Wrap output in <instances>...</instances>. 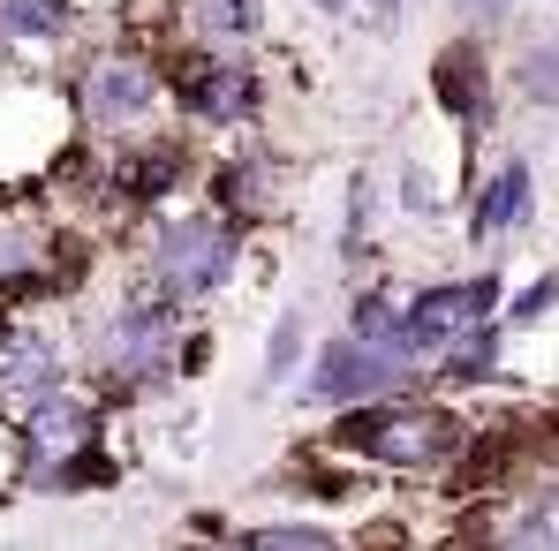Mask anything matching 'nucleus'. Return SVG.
<instances>
[{"mask_svg":"<svg viewBox=\"0 0 559 551\" xmlns=\"http://www.w3.org/2000/svg\"><path fill=\"white\" fill-rule=\"evenodd\" d=\"M371 219H378V182L356 175L348 182V212H341V257H364L371 250Z\"/></svg>","mask_w":559,"mask_h":551,"instance_id":"obj_18","label":"nucleus"},{"mask_svg":"<svg viewBox=\"0 0 559 551\" xmlns=\"http://www.w3.org/2000/svg\"><path fill=\"white\" fill-rule=\"evenodd\" d=\"M106 400H98L92 385H53L46 400H31L23 416H15V454H23V468H46V460H69L76 446H92V439H106Z\"/></svg>","mask_w":559,"mask_h":551,"instance_id":"obj_9","label":"nucleus"},{"mask_svg":"<svg viewBox=\"0 0 559 551\" xmlns=\"http://www.w3.org/2000/svg\"><path fill=\"white\" fill-rule=\"evenodd\" d=\"M189 310L167 302L159 287H121L106 310H84V325H69V348H76V378L92 385L106 408H129V400H152L175 378V356H182Z\"/></svg>","mask_w":559,"mask_h":551,"instance_id":"obj_2","label":"nucleus"},{"mask_svg":"<svg viewBox=\"0 0 559 551\" xmlns=\"http://www.w3.org/2000/svg\"><path fill=\"white\" fill-rule=\"evenodd\" d=\"M84 38L76 0H0V53H69Z\"/></svg>","mask_w":559,"mask_h":551,"instance_id":"obj_13","label":"nucleus"},{"mask_svg":"<svg viewBox=\"0 0 559 551\" xmlns=\"http://www.w3.org/2000/svg\"><path fill=\"white\" fill-rule=\"evenodd\" d=\"M393 212H401V219H416V227L447 219V189H439V175H431L416 152H401V159H393Z\"/></svg>","mask_w":559,"mask_h":551,"instance_id":"obj_15","label":"nucleus"},{"mask_svg":"<svg viewBox=\"0 0 559 551\" xmlns=\"http://www.w3.org/2000/svg\"><path fill=\"white\" fill-rule=\"evenodd\" d=\"M468 439H476V423H468L462 408L416 385V393H385V400L333 408L318 454L356 460L371 476H401V483H447L462 468Z\"/></svg>","mask_w":559,"mask_h":551,"instance_id":"obj_1","label":"nucleus"},{"mask_svg":"<svg viewBox=\"0 0 559 551\" xmlns=\"http://www.w3.org/2000/svg\"><path fill=\"white\" fill-rule=\"evenodd\" d=\"M250 257V227H235L227 212L212 204H189V212H136V279L159 287L167 302L204 310L219 295H235Z\"/></svg>","mask_w":559,"mask_h":551,"instance_id":"obj_3","label":"nucleus"},{"mask_svg":"<svg viewBox=\"0 0 559 551\" xmlns=\"http://www.w3.org/2000/svg\"><path fill=\"white\" fill-rule=\"evenodd\" d=\"M424 385V363L416 356H401V348H385V340H364V333H333V340H318L310 348V363L295 378V393L310 400V408H356V400H385V393H416Z\"/></svg>","mask_w":559,"mask_h":551,"instance_id":"obj_6","label":"nucleus"},{"mask_svg":"<svg viewBox=\"0 0 559 551\" xmlns=\"http://www.w3.org/2000/svg\"><path fill=\"white\" fill-rule=\"evenodd\" d=\"M499 302H507V279H499V273H454V279H431V287L401 295V318H393V348H401V356H416V363L431 370V356H447V348L462 340L468 325L499 318Z\"/></svg>","mask_w":559,"mask_h":551,"instance_id":"obj_7","label":"nucleus"},{"mask_svg":"<svg viewBox=\"0 0 559 551\" xmlns=\"http://www.w3.org/2000/svg\"><path fill=\"white\" fill-rule=\"evenodd\" d=\"M295 370H302V310H280L273 333H265V356H258V385L273 393V385H295Z\"/></svg>","mask_w":559,"mask_h":551,"instance_id":"obj_16","label":"nucleus"},{"mask_svg":"<svg viewBox=\"0 0 559 551\" xmlns=\"http://www.w3.org/2000/svg\"><path fill=\"white\" fill-rule=\"evenodd\" d=\"M242 544L250 551H333L341 529L333 522H258V529H242Z\"/></svg>","mask_w":559,"mask_h":551,"instance_id":"obj_17","label":"nucleus"},{"mask_svg":"<svg viewBox=\"0 0 559 551\" xmlns=\"http://www.w3.org/2000/svg\"><path fill=\"white\" fill-rule=\"evenodd\" d=\"M265 38V0H167V46L182 53H250Z\"/></svg>","mask_w":559,"mask_h":551,"instance_id":"obj_12","label":"nucleus"},{"mask_svg":"<svg viewBox=\"0 0 559 551\" xmlns=\"http://www.w3.org/2000/svg\"><path fill=\"white\" fill-rule=\"evenodd\" d=\"M537 227V167L522 159V152H507L476 196H468V242H484V250H499V242H514V235H530Z\"/></svg>","mask_w":559,"mask_h":551,"instance_id":"obj_11","label":"nucleus"},{"mask_svg":"<svg viewBox=\"0 0 559 551\" xmlns=\"http://www.w3.org/2000/svg\"><path fill=\"white\" fill-rule=\"evenodd\" d=\"M310 8H318L325 23H348V15H356V0H310Z\"/></svg>","mask_w":559,"mask_h":551,"instance_id":"obj_20","label":"nucleus"},{"mask_svg":"<svg viewBox=\"0 0 559 551\" xmlns=\"http://www.w3.org/2000/svg\"><path fill=\"white\" fill-rule=\"evenodd\" d=\"M522 0H454V15H462L468 31H491V23H507Z\"/></svg>","mask_w":559,"mask_h":551,"instance_id":"obj_19","label":"nucleus"},{"mask_svg":"<svg viewBox=\"0 0 559 551\" xmlns=\"http://www.w3.org/2000/svg\"><path fill=\"white\" fill-rule=\"evenodd\" d=\"M167 98L189 136H250L273 106V84L250 53H182L167 46Z\"/></svg>","mask_w":559,"mask_h":551,"instance_id":"obj_5","label":"nucleus"},{"mask_svg":"<svg viewBox=\"0 0 559 551\" xmlns=\"http://www.w3.org/2000/svg\"><path fill=\"white\" fill-rule=\"evenodd\" d=\"M61 92H69L76 129L98 136V144H129V136L175 129L167 53H159V46H144L136 31H129V38H98V46H84Z\"/></svg>","mask_w":559,"mask_h":551,"instance_id":"obj_4","label":"nucleus"},{"mask_svg":"<svg viewBox=\"0 0 559 551\" xmlns=\"http://www.w3.org/2000/svg\"><path fill=\"white\" fill-rule=\"evenodd\" d=\"M197 189L235 227H265V219L295 212V159L273 152V144H227L212 167H197Z\"/></svg>","mask_w":559,"mask_h":551,"instance_id":"obj_8","label":"nucleus"},{"mask_svg":"<svg viewBox=\"0 0 559 551\" xmlns=\"http://www.w3.org/2000/svg\"><path fill=\"white\" fill-rule=\"evenodd\" d=\"M431 98H439V113H447L462 136H484V129H491V113H499V69H491L484 31H454V38L431 53Z\"/></svg>","mask_w":559,"mask_h":551,"instance_id":"obj_10","label":"nucleus"},{"mask_svg":"<svg viewBox=\"0 0 559 551\" xmlns=\"http://www.w3.org/2000/svg\"><path fill=\"white\" fill-rule=\"evenodd\" d=\"M507 84L522 106H537V113H559V23L552 31H530L522 46H514V69H507Z\"/></svg>","mask_w":559,"mask_h":551,"instance_id":"obj_14","label":"nucleus"}]
</instances>
